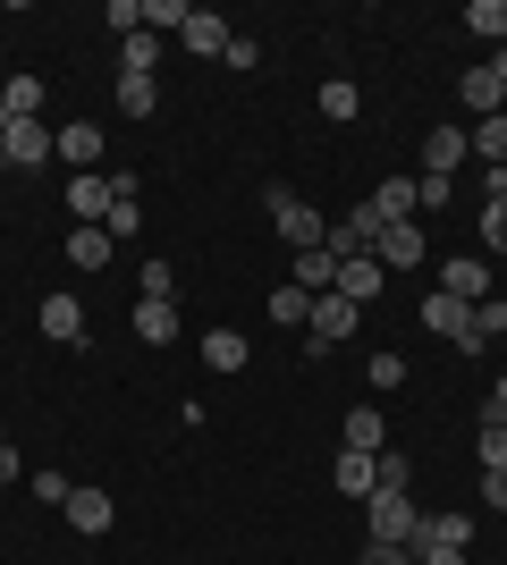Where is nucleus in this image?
<instances>
[{
  "label": "nucleus",
  "instance_id": "obj_1",
  "mask_svg": "<svg viewBox=\"0 0 507 565\" xmlns=\"http://www.w3.org/2000/svg\"><path fill=\"white\" fill-rule=\"evenodd\" d=\"M263 212H271V228L288 236L296 254H314V245H330V220H321L314 203H296V186H279V178L263 186Z\"/></svg>",
  "mask_w": 507,
  "mask_h": 565
},
{
  "label": "nucleus",
  "instance_id": "obj_2",
  "mask_svg": "<svg viewBox=\"0 0 507 565\" xmlns=\"http://www.w3.org/2000/svg\"><path fill=\"white\" fill-rule=\"evenodd\" d=\"M356 321H363V305H347V296H314V321H305V363H321L330 347H347L356 338Z\"/></svg>",
  "mask_w": 507,
  "mask_h": 565
},
{
  "label": "nucleus",
  "instance_id": "obj_3",
  "mask_svg": "<svg viewBox=\"0 0 507 565\" xmlns=\"http://www.w3.org/2000/svg\"><path fill=\"white\" fill-rule=\"evenodd\" d=\"M414 523H423V507H414L406 490H372V498H363V532H372V541L414 548Z\"/></svg>",
  "mask_w": 507,
  "mask_h": 565
},
{
  "label": "nucleus",
  "instance_id": "obj_4",
  "mask_svg": "<svg viewBox=\"0 0 507 565\" xmlns=\"http://www.w3.org/2000/svg\"><path fill=\"white\" fill-rule=\"evenodd\" d=\"M372 236H381V212L356 203L347 220H330V262H363V254H372Z\"/></svg>",
  "mask_w": 507,
  "mask_h": 565
},
{
  "label": "nucleus",
  "instance_id": "obj_5",
  "mask_svg": "<svg viewBox=\"0 0 507 565\" xmlns=\"http://www.w3.org/2000/svg\"><path fill=\"white\" fill-rule=\"evenodd\" d=\"M457 161H474V136H465L457 118L423 136V178H457Z\"/></svg>",
  "mask_w": 507,
  "mask_h": 565
},
{
  "label": "nucleus",
  "instance_id": "obj_6",
  "mask_svg": "<svg viewBox=\"0 0 507 565\" xmlns=\"http://www.w3.org/2000/svg\"><path fill=\"white\" fill-rule=\"evenodd\" d=\"M0 152H9V169H51V127L43 118H9Z\"/></svg>",
  "mask_w": 507,
  "mask_h": 565
},
{
  "label": "nucleus",
  "instance_id": "obj_7",
  "mask_svg": "<svg viewBox=\"0 0 507 565\" xmlns=\"http://www.w3.org/2000/svg\"><path fill=\"white\" fill-rule=\"evenodd\" d=\"M372 262H381V270H414V262H423V228H414V220H381Z\"/></svg>",
  "mask_w": 507,
  "mask_h": 565
},
{
  "label": "nucleus",
  "instance_id": "obj_8",
  "mask_svg": "<svg viewBox=\"0 0 507 565\" xmlns=\"http://www.w3.org/2000/svg\"><path fill=\"white\" fill-rule=\"evenodd\" d=\"M432 548H457L465 557V548H474V515H465V507L457 515H423L414 523V557H432Z\"/></svg>",
  "mask_w": 507,
  "mask_h": 565
},
{
  "label": "nucleus",
  "instance_id": "obj_9",
  "mask_svg": "<svg viewBox=\"0 0 507 565\" xmlns=\"http://www.w3.org/2000/svg\"><path fill=\"white\" fill-rule=\"evenodd\" d=\"M338 448H356V456H381V448H389V423H381V405H372V397L347 405V423H338Z\"/></svg>",
  "mask_w": 507,
  "mask_h": 565
},
{
  "label": "nucleus",
  "instance_id": "obj_10",
  "mask_svg": "<svg viewBox=\"0 0 507 565\" xmlns=\"http://www.w3.org/2000/svg\"><path fill=\"white\" fill-rule=\"evenodd\" d=\"M60 515H68L76 532L94 541V532H110V523H119V498H110V490H85V481H76V490H68V507H60Z\"/></svg>",
  "mask_w": 507,
  "mask_h": 565
},
{
  "label": "nucleus",
  "instance_id": "obj_11",
  "mask_svg": "<svg viewBox=\"0 0 507 565\" xmlns=\"http://www.w3.org/2000/svg\"><path fill=\"white\" fill-rule=\"evenodd\" d=\"M499 330H507V296H483V305L465 312V330H457V354H490Z\"/></svg>",
  "mask_w": 507,
  "mask_h": 565
},
{
  "label": "nucleus",
  "instance_id": "obj_12",
  "mask_svg": "<svg viewBox=\"0 0 507 565\" xmlns=\"http://www.w3.org/2000/svg\"><path fill=\"white\" fill-rule=\"evenodd\" d=\"M440 296H457V305H483V296H490V262H483V254H457L448 270H440Z\"/></svg>",
  "mask_w": 507,
  "mask_h": 565
},
{
  "label": "nucleus",
  "instance_id": "obj_13",
  "mask_svg": "<svg viewBox=\"0 0 507 565\" xmlns=\"http://www.w3.org/2000/svg\"><path fill=\"white\" fill-rule=\"evenodd\" d=\"M51 152H60V161H76V178H85V169L102 161V127H94V118H68V127L51 136Z\"/></svg>",
  "mask_w": 507,
  "mask_h": 565
},
{
  "label": "nucleus",
  "instance_id": "obj_14",
  "mask_svg": "<svg viewBox=\"0 0 507 565\" xmlns=\"http://www.w3.org/2000/svg\"><path fill=\"white\" fill-rule=\"evenodd\" d=\"M68 212L85 220V228H102V220H110V178H102V169H85V178H68Z\"/></svg>",
  "mask_w": 507,
  "mask_h": 565
},
{
  "label": "nucleus",
  "instance_id": "obj_15",
  "mask_svg": "<svg viewBox=\"0 0 507 565\" xmlns=\"http://www.w3.org/2000/svg\"><path fill=\"white\" fill-rule=\"evenodd\" d=\"M229 34H237V25L220 18V9H187V34H178V43L203 51V60H220V51H229Z\"/></svg>",
  "mask_w": 507,
  "mask_h": 565
},
{
  "label": "nucleus",
  "instance_id": "obj_16",
  "mask_svg": "<svg viewBox=\"0 0 507 565\" xmlns=\"http://www.w3.org/2000/svg\"><path fill=\"white\" fill-rule=\"evenodd\" d=\"M43 338H60V347H85V305H76V296H43Z\"/></svg>",
  "mask_w": 507,
  "mask_h": 565
},
{
  "label": "nucleus",
  "instance_id": "obj_17",
  "mask_svg": "<svg viewBox=\"0 0 507 565\" xmlns=\"http://www.w3.org/2000/svg\"><path fill=\"white\" fill-rule=\"evenodd\" d=\"M136 338H145V347H169V338H178V296H145V305H136Z\"/></svg>",
  "mask_w": 507,
  "mask_h": 565
},
{
  "label": "nucleus",
  "instance_id": "obj_18",
  "mask_svg": "<svg viewBox=\"0 0 507 565\" xmlns=\"http://www.w3.org/2000/svg\"><path fill=\"white\" fill-rule=\"evenodd\" d=\"M381 287H389V270L372 254H363V262H338V296H347V305H372Z\"/></svg>",
  "mask_w": 507,
  "mask_h": 565
},
{
  "label": "nucleus",
  "instance_id": "obj_19",
  "mask_svg": "<svg viewBox=\"0 0 507 565\" xmlns=\"http://www.w3.org/2000/svg\"><path fill=\"white\" fill-rule=\"evenodd\" d=\"M363 203H372L381 220H414V212H423V194H414V178H381V186L363 194Z\"/></svg>",
  "mask_w": 507,
  "mask_h": 565
},
{
  "label": "nucleus",
  "instance_id": "obj_20",
  "mask_svg": "<svg viewBox=\"0 0 507 565\" xmlns=\"http://www.w3.org/2000/svg\"><path fill=\"white\" fill-rule=\"evenodd\" d=\"M245 363H254V347L237 330H203V372H245Z\"/></svg>",
  "mask_w": 507,
  "mask_h": 565
},
{
  "label": "nucleus",
  "instance_id": "obj_21",
  "mask_svg": "<svg viewBox=\"0 0 507 565\" xmlns=\"http://www.w3.org/2000/svg\"><path fill=\"white\" fill-rule=\"evenodd\" d=\"M110 228H68V270H110Z\"/></svg>",
  "mask_w": 507,
  "mask_h": 565
},
{
  "label": "nucleus",
  "instance_id": "obj_22",
  "mask_svg": "<svg viewBox=\"0 0 507 565\" xmlns=\"http://www.w3.org/2000/svg\"><path fill=\"white\" fill-rule=\"evenodd\" d=\"M288 287H305V296H330V287H338V262H330V245H314V254H296Z\"/></svg>",
  "mask_w": 507,
  "mask_h": 565
},
{
  "label": "nucleus",
  "instance_id": "obj_23",
  "mask_svg": "<svg viewBox=\"0 0 507 565\" xmlns=\"http://www.w3.org/2000/svg\"><path fill=\"white\" fill-rule=\"evenodd\" d=\"M330 481H338V490H347V498H372V490H381V472H372V456H356V448H338Z\"/></svg>",
  "mask_w": 507,
  "mask_h": 565
},
{
  "label": "nucleus",
  "instance_id": "obj_24",
  "mask_svg": "<svg viewBox=\"0 0 507 565\" xmlns=\"http://www.w3.org/2000/svg\"><path fill=\"white\" fill-rule=\"evenodd\" d=\"M465 136H474V161H483V169H507V110L499 118H474Z\"/></svg>",
  "mask_w": 507,
  "mask_h": 565
},
{
  "label": "nucleus",
  "instance_id": "obj_25",
  "mask_svg": "<svg viewBox=\"0 0 507 565\" xmlns=\"http://www.w3.org/2000/svg\"><path fill=\"white\" fill-rule=\"evenodd\" d=\"M457 102H465L474 118H499V110H507L499 85H490V68H465V76H457Z\"/></svg>",
  "mask_w": 507,
  "mask_h": 565
},
{
  "label": "nucleus",
  "instance_id": "obj_26",
  "mask_svg": "<svg viewBox=\"0 0 507 565\" xmlns=\"http://www.w3.org/2000/svg\"><path fill=\"white\" fill-rule=\"evenodd\" d=\"M161 110V76H119V118H152Z\"/></svg>",
  "mask_w": 507,
  "mask_h": 565
},
{
  "label": "nucleus",
  "instance_id": "obj_27",
  "mask_svg": "<svg viewBox=\"0 0 507 565\" xmlns=\"http://www.w3.org/2000/svg\"><path fill=\"white\" fill-rule=\"evenodd\" d=\"M465 312H474V305H457V296H423V330H432V338H457Z\"/></svg>",
  "mask_w": 507,
  "mask_h": 565
},
{
  "label": "nucleus",
  "instance_id": "obj_28",
  "mask_svg": "<svg viewBox=\"0 0 507 565\" xmlns=\"http://www.w3.org/2000/svg\"><path fill=\"white\" fill-rule=\"evenodd\" d=\"M457 25H465V34H483V43H507V0H474Z\"/></svg>",
  "mask_w": 507,
  "mask_h": 565
},
{
  "label": "nucleus",
  "instance_id": "obj_29",
  "mask_svg": "<svg viewBox=\"0 0 507 565\" xmlns=\"http://www.w3.org/2000/svg\"><path fill=\"white\" fill-rule=\"evenodd\" d=\"M161 68V34H127L119 43V76H152Z\"/></svg>",
  "mask_w": 507,
  "mask_h": 565
},
{
  "label": "nucleus",
  "instance_id": "obj_30",
  "mask_svg": "<svg viewBox=\"0 0 507 565\" xmlns=\"http://www.w3.org/2000/svg\"><path fill=\"white\" fill-rule=\"evenodd\" d=\"M271 321H279V330H305V321H314V296H305V287H271Z\"/></svg>",
  "mask_w": 507,
  "mask_h": 565
},
{
  "label": "nucleus",
  "instance_id": "obj_31",
  "mask_svg": "<svg viewBox=\"0 0 507 565\" xmlns=\"http://www.w3.org/2000/svg\"><path fill=\"white\" fill-rule=\"evenodd\" d=\"M363 380H372V397H398V388H406V354H372V363H363Z\"/></svg>",
  "mask_w": 507,
  "mask_h": 565
},
{
  "label": "nucleus",
  "instance_id": "obj_32",
  "mask_svg": "<svg viewBox=\"0 0 507 565\" xmlns=\"http://www.w3.org/2000/svg\"><path fill=\"white\" fill-rule=\"evenodd\" d=\"M0 102H9V118H43V76H9Z\"/></svg>",
  "mask_w": 507,
  "mask_h": 565
},
{
  "label": "nucleus",
  "instance_id": "obj_33",
  "mask_svg": "<svg viewBox=\"0 0 507 565\" xmlns=\"http://www.w3.org/2000/svg\"><path fill=\"white\" fill-rule=\"evenodd\" d=\"M474 448H483V472H507V423H474Z\"/></svg>",
  "mask_w": 507,
  "mask_h": 565
},
{
  "label": "nucleus",
  "instance_id": "obj_34",
  "mask_svg": "<svg viewBox=\"0 0 507 565\" xmlns=\"http://www.w3.org/2000/svg\"><path fill=\"white\" fill-rule=\"evenodd\" d=\"M490 254L507 262V194H490V203H483V262Z\"/></svg>",
  "mask_w": 507,
  "mask_h": 565
},
{
  "label": "nucleus",
  "instance_id": "obj_35",
  "mask_svg": "<svg viewBox=\"0 0 507 565\" xmlns=\"http://www.w3.org/2000/svg\"><path fill=\"white\" fill-rule=\"evenodd\" d=\"M356 110H363V94L347 85V76H330V85H321V118H338V127H347Z\"/></svg>",
  "mask_w": 507,
  "mask_h": 565
},
{
  "label": "nucleus",
  "instance_id": "obj_36",
  "mask_svg": "<svg viewBox=\"0 0 507 565\" xmlns=\"http://www.w3.org/2000/svg\"><path fill=\"white\" fill-rule=\"evenodd\" d=\"M102 228H110V245H127V236H145V212H136V203H110Z\"/></svg>",
  "mask_w": 507,
  "mask_h": 565
},
{
  "label": "nucleus",
  "instance_id": "obj_37",
  "mask_svg": "<svg viewBox=\"0 0 507 565\" xmlns=\"http://www.w3.org/2000/svg\"><path fill=\"white\" fill-rule=\"evenodd\" d=\"M372 472H381V490H406V481H414V465H406L398 448H381V456H372Z\"/></svg>",
  "mask_w": 507,
  "mask_h": 565
},
{
  "label": "nucleus",
  "instance_id": "obj_38",
  "mask_svg": "<svg viewBox=\"0 0 507 565\" xmlns=\"http://www.w3.org/2000/svg\"><path fill=\"white\" fill-rule=\"evenodd\" d=\"M254 60H263V43H254V34H229V51H220V68H254Z\"/></svg>",
  "mask_w": 507,
  "mask_h": 565
},
{
  "label": "nucleus",
  "instance_id": "obj_39",
  "mask_svg": "<svg viewBox=\"0 0 507 565\" xmlns=\"http://www.w3.org/2000/svg\"><path fill=\"white\" fill-rule=\"evenodd\" d=\"M414 194H423V212H440V203L457 194V178H423V169H414Z\"/></svg>",
  "mask_w": 507,
  "mask_h": 565
},
{
  "label": "nucleus",
  "instance_id": "obj_40",
  "mask_svg": "<svg viewBox=\"0 0 507 565\" xmlns=\"http://www.w3.org/2000/svg\"><path fill=\"white\" fill-rule=\"evenodd\" d=\"M68 490H76L68 472H51V465H43V472H34V498H51V507H68Z\"/></svg>",
  "mask_w": 507,
  "mask_h": 565
},
{
  "label": "nucleus",
  "instance_id": "obj_41",
  "mask_svg": "<svg viewBox=\"0 0 507 565\" xmlns=\"http://www.w3.org/2000/svg\"><path fill=\"white\" fill-rule=\"evenodd\" d=\"M363 565H414V548H389V541H363Z\"/></svg>",
  "mask_w": 507,
  "mask_h": 565
},
{
  "label": "nucleus",
  "instance_id": "obj_42",
  "mask_svg": "<svg viewBox=\"0 0 507 565\" xmlns=\"http://www.w3.org/2000/svg\"><path fill=\"white\" fill-rule=\"evenodd\" d=\"M483 507H499V515H507V472H483Z\"/></svg>",
  "mask_w": 507,
  "mask_h": 565
},
{
  "label": "nucleus",
  "instance_id": "obj_43",
  "mask_svg": "<svg viewBox=\"0 0 507 565\" xmlns=\"http://www.w3.org/2000/svg\"><path fill=\"white\" fill-rule=\"evenodd\" d=\"M483 414H490V423H507V380H499V388L483 397Z\"/></svg>",
  "mask_w": 507,
  "mask_h": 565
},
{
  "label": "nucleus",
  "instance_id": "obj_44",
  "mask_svg": "<svg viewBox=\"0 0 507 565\" xmlns=\"http://www.w3.org/2000/svg\"><path fill=\"white\" fill-rule=\"evenodd\" d=\"M0 481H25V465H18V448H0Z\"/></svg>",
  "mask_w": 507,
  "mask_h": 565
},
{
  "label": "nucleus",
  "instance_id": "obj_45",
  "mask_svg": "<svg viewBox=\"0 0 507 565\" xmlns=\"http://www.w3.org/2000/svg\"><path fill=\"white\" fill-rule=\"evenodd\" d=\"M0 136H9V102H0Z\"/></svg>",
  "mask_w": 507,
  "mask_h": 565
},
{
  "label": "nucleus",
  "instance_id": "obj_46",
  "mask_svg": "<svg viewBox=\"0 0 507 565\" xmlns=\"http://www.w3.org/2000/svg\"><path fill=\"white\" fill-rule=\"evenodd\" d=\"M0 448H9V430H0Z\"/></svg>",
  "mask_w": 507,
  "mask_h": 565
},
{
  "label": "nucleus",
  "instance_id": "obj_47",
  "mask_svg": "<svg viewBox=\"0 0 507 565\" xmlns=\"http://www.w3.org/2000/svg\"><path fill=\"white\" fill-rule=\"evenodd\" d=\"M0 169H9V152H0Z\"/></svg>",
  "mask_w": 507,
  "mask_h": 565
}]
</instances>
